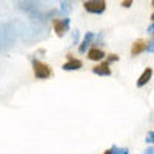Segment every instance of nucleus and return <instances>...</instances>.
Wrapping results in <instances>:
<instances>
[{
	"instance_id": "0eeeda50",
	"label": "nucleus",
	"mask_w": 154,
	"mask_h": 154,
	"mask_svg": "<svg viewBox=\"0 0 154 154\" xmlns=\"http://www.w3.org/2000/svg\"><path fill=\"white\" fill-rule=\"evenodd\" d=\"M93 38H94V34L93 32H86L83 35V40L79 43V53L80 54H85L86 53V49L89 48V45L93 43Z\"/></svg>"
},
{
	"instance_id": "1a4fd4ad",
	"label": "nucleus",
	"mask_w": 154,
	"mask_h": 154,
	"mask_svg": "<svg viewBox=\"0 0 154 154\" xmlns=\"http://www.w3.org/2000/svg\"><path fill=\"white\" fill-rule=\"evenodd\" d=\"M145 48H146V43L142 40V38H139V40H136L134 43H133V46H131V56H139V54H142L143 51H145Z\"/></svg>"
},
{
	"instance_id": "f257e3e1",
	"label": "nucleus",
	"mask_w": 154,
	"mask_h": 154,
	"mask_svg": "<svg viewBox=\"0 0 154 154\" xmlns=\"http://www.w3.org/2000/svg\"><path fill=\"white\" fill-rule=\"evenodd\" d=\"M32 69H34V75L40 80H45V79H49L53 75V69H51L49 65L40 62V60H32Z\"/></svg>"
},
{
	"instance_id": "f3484780",
	"label": "nucleus",
	"mask_w": 154,
	"mask_h": 154,
	"mask_svg": "<svg viewBox=\"0 0 154 154\" xmlns=\"http://www.w3.org/2000/svg\"><path fill=\"white\" fill-rule=\"evenodd\" d=\"M148 31H149V32H152V31H154V22H152V25H151V26L148 28Z\"/></svg>"
},
{
	"instance_id": "20e7f679",
	"label": "nucleus",
	"mask_w": 154,
	"mask_h": 154,
	"mask_svg": "<svg viewBox=\"0 0 154 154\" xmlns=\"http://www.w3.org/2000/svg\"><path fill=\"white\" fill-rule=\"evenodd\" d=\"M66 57H68V62L62 65V69H65V71H77V69H80V68H82V65H83L82 60L74 59L72 54H68Z\"/></svg>"
},
{
	"instance_id": "f8f14e48",
	"label": "nucleus",
	"mask_w": 154,
	"mask_h": 154,
	"mask_svg": "<svg viewBox=\"0 0 154 154\" xmlns=\"http://www.w3.org/2000/svg\"><path fill=\"white\" fill-rule=\"evenodd\" d=\"M145 51H148V53H154V40H151V42H148V43H146Z\"/></svg>"
},
{
	"instance_id": "7ed1b4c3",
	"label": "nucleus",
	"mask_w": 154,
	"mask_h": 154,
	"mask_svg": "<svg viewBox=\"0 0 154 154\" xmlns=\"http://www.w3.org/2000/svg\"><path fill=\"white\" fill-rule=\"evenodd\" d=\"M53 28H54L57 37H63L69 31V19H54Z\"/></svg>"
},
{
	"instance_id": "ddd939ff",
	"label": "nucleus",
	"mask_w": 154,
	"mask_h": 154,
	"mask_svg": "<svg viewBox=\"0 0 154 154\" xmlns=\"http://www.w3.org/2000/svg\"><path fill=\"white\" fill-rule=\"evenodd\" d=\"M122 6L123 8H131L133 6V0H122Z\"/></svg>"
},
{
	"instance_id": "4468645a",
	"label": "nucleus",
	"mask_w": 154,
	"mask_h": 154,
	"mask_svg": "<svg viewBox=\"0 0 154 154\" xmlns=\"http://www.w3.org/2000/svg\"><path fill=\"white\" fill-rule=\"evenodd\" d=\"M119 60V56L117 54H111L109 57H108V63H111V62H117Z\"/></svg>"
},
{
	"instance_id": "39448f33",
	"label": "nucleus",
	"mask_w": 154,
	"mask_h": 154,
	"mask_svg": "<svg viewBox=\"0 0 154 154\" xmlns=\"http://www.w3.org/2000/svg\"><path fill=\"white\" fill-rule=\"evenodd\" d=\"M151 77H152V68H145L143 69V72L140 74V77L137 79V88H142V86H145L149 80H151Z\"/></svg>"
},
{
	"instance_id": "6e6552de",
	"label": "nucleus",
	"mask_w": 154,
	"mask_h": 154,
	"mask_svg": "<svg viewBox=\"0 0 154 154\" xmlns=\"http://www.w3.org/2000/svg\"><path fill=\"white\" fill-rule=\"evenodd\" d=\"M93 72L97 75H111V68H109V63L108 62H102L99 65H96L93 68Z\"/></svg>"
},
{
	"instance_id": "dca6fc26",
	"label": "nucleus",
	"mask_w": 154,
	"mask_h": 154,
	"mask_svg": "<svg viewBox=\"0 0 154 154\" xmlns=\"http://www.w3.org/2000/svg\"><path fill=\"white\" fill-rule=\"evenodd\" d=\"M143 154H154V146H149L143 151Z\"/></svg>"
},
{
	"instance_id": "9d476101",
	"label": "nucleus",
	"mask_w": 154,
	"mask_h": 154,
	"mask_svg": "<svg viewBox=\"0 0 154 154\" xmlns=\"http://www.w3.org/2000/svg\"><path fill=\"white\" fill-rule=\"evenodd\" d=\"M103 154H130V149L128 148H119V146H111L109 149H106Z\"/></svg>"
},
{
	"instance_id": "f03ea898",
	"label": "nucleus",
	"mask_w": 154,
	"mask_h": 154,
	"mask_svg": "<svg viewBox=\"0 0 154 154\" xmlns=\"http://www.w3.org/2000/svg\"><path fill=\"white\" fill-rule=\"evenodd\" d=\"M83 8L89 14H102L106 9V2L105 0H86Z\"/></svg>"
},
{
	"instance_id": "6ab92c4d",
	"label": "nucleus",
	"mask_w": 154,
	"mask_h": 154,
	"mask_svg": "<svg viewBox=\"0 0 154 154\" xmlns=\"http://www.w3.org/2000/svg\"><path fill=\"white\" fill-rule=\"evenodd\" d=\"M152 34H154V31H152Z\"/></svg>"
},
{
	"instance_id": "a211bd4d",
	"label": "nucleus",
	"mask_w": 154,
	"mask_h": 154,
	"mask_svg": "<svg viewBox=\"0 0 154 154\" xmlns=\"http://www.w3.org/2000/svg\"><path fill=\"white\" fill-rule=\"evenodd\" d=\"M152 8H154V0H152Z\"/></svg>"
},
{
	"instance_id": "423d86ee",
	"label": "nucleus",
	"mask_w": 154,
	"mask_h": 154,
	"mask_svg": "<svg viewBox=\"0 0 154 154\" xmlns=\"http://www.w3.org/2000/svg\"><path fill=\"white\" fill-rule=\"evenodd\" d=\"M88 59L89 60H93V62H100V60H103L105 59V53L102 49L93 46V48H89L88 49Z\"/></svg>"
},
{
	"instance_id": "9b49d317",
	"label": "nucleus",
	"mask_w": 154,
	"mask_h": 154,
	"mask_svg": "<svg viewBox=\"0 0 154 154\" xmlns=\"http://www.w3.org/2000/svg\"><path fill=\"white\" fill-rule=\"evenodd\" d=\"M146 143H154V131H149L146 134V139H145Z\"/></svg>"
},
{
	"instance_id": "2eb2a0df",
	"label": "nucleus",
	"mask_w": 154,
	"mask_h": 154,
	"mask_svg": "<svg viewBox=\"0 0 154 154\" xmlns=\"http://www.w3.org/2000/svg\"><path fill=\"white\" fill-rule=\"evenodd\" d=\"M77 42H79V32H74V35H72V45H77Z\"/></svg>"
}]
</instances>
